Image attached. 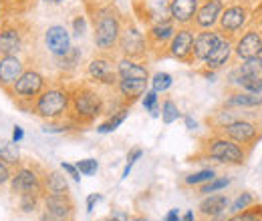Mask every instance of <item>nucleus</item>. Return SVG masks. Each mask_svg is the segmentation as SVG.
I'll list each match as a JSON object with an SVG mask.
<instances>
[{
	"mask_svg": "<svg viewBox=\"0 0 262 221\" xmlns=\"http://www.w3.org/2000/svg\"><path fill=\"white\" fill-rule=\"evenodd\" d=\"M109 115L107 109V101L103 93L99 91V85L91 83H83V85H71V111H69V119L79 127L91 125L97 117L101 115Z\"/></svg>",
	"mask_w": 262,
	"mask_h": 221,
	"instance_id": "1",
	"label": "nucleus"
},
{
	"mask_svg": "<svg viewBox=\"0 0 262 221\" xmlns=\"http://www.w3.org/2000/svg\"><path fill=\"white\" fill-rule=\"evenodd\" d=\"M91 20H93V42L99 53H115L119 34L123 27V16L119 10L109 2L105 6H99L89 10Z\"/></svg>",
	"mask_w": 262,
	"mask_h": 221,
	"instance_id": "2",
	"label": "nucleus"
},
{
	"mask_svg": "<svg viewBox=\"0 0 262 221\" xmlns=\"http://www.w3.org/2000/svg\"><path fill=\"white\" fill-rule=\"evenodd\" d=\"M198 159L204 161H216L228 167H240L248 159V149L234 143L232 139L224 137L222 133H210L208 137L200 139V153L190 161L196 163Z\"/></svg>",
	"mask_w": 262,
	"mask_h": 221,
	"instance_id": "3",
	"label": "nucleus"
},
{
	"mask_svg": "<svg viewBox=\"0 0 262 221\" xmlns=\"http://www.w3.org/2000/svg\"><path fill=\"white\" fill-rule=\"evenodd\" d=\"M69 111H71V85L53 83L47 85V89L36 96L31 113L47 123H55L69 119Z\"/></svg>",
	"mask_w": 262,
	"mask_h": 221,
	"instance_id": "4",
	"label": "nucleus"
},
{
	"mask_svg": "<svg viewBox=\"0 0 262 221\" xmlns=\"http://www.w3.org/2000/svg\"><path fill=\"white\" fill-rule=\"evenodd\" d=\"M49 81L47 77L34 68V66H27V70L18 77V81L6 91V95L10 96V101L25 113L33 111V103L36 101V96L40 95L47 89Z\"/></svg>",
	"mask_w": 262,
	"mask_h": 221,
	"instance_id": "5",
	"label": "nucleus"
},
{
	"mask_svg": "<svg viewBox=\"0 0 262 221\" xmlns=\"http://www.w3.org/2000/svg\"><path fill=\"white\" fill-rule=\"evenodd\" d=\"M29 22L23 16H4L0 24V57L20 55L27 46Z\"/></svg>",
	"mask_w": 262,
	"mask_h": 221,
	"instance_id": "6",
	"label": "nucleus"
},
{
	"mask_svg": "<svg viewBox=\"0 0 262 221\" xmlns=\"http://www.w3.org/2000/svg\"><path fill=\"white\" fill-rule=\"evenodd\" d=\"M117 51L121 57L135 59V61H147V57H149L145 34L135 24L133 18L123 16V27H121V34H119Z\"/></svg>",
	"mask_w": 262,
	"mask_h": 221,
	"instance_id": "7",
	"label": "nucleus"
},
{
	"mask_svg": "<svg viewBox=\"0 0 262 221\" xmlns=\"http://www.w3.org/2000/svg\"><path fill=\"white\" fill-rule=\"evenodd\" d=\"M42 177H45V169L34 163H20L18 167L12 169V177L8 181L10 191L18 197L23 193H40L45 195V187H42Z\"/></svg>",
	"mask_w": 262,
	"mask_h": 221,
	"instance_id": "8",
	"label": "nucleus"
},
{
	"mask_svg": "<svg viewBox=\"0 0 262 221\" xmlns=\"http://www.w3.org/2000/svg\"><path fill=\"white\" fill-rule=\"evenodd\" d=\"M87 77L93 85L115 89V85L119 83V75H117V59L113 57V53H97L87 63Z\"/></svg>",
	"mask_w": 262,
	"mask_h": 221,
	"instance_id": "9",
	"label": "nucleus"
},
{
	"mask_svg": "<svg viewBox=\"0 0 262 221\" xmlns=\"http://www.w3.org/2000/svg\"><path fill=\"white\" fill-rule=\"evenodd\" d=\"M218 133H222L224 137H228L234 143H238V145H242L244 149L250 151L262 139V123L258 119H252V117H240L224 129H220Z\"/></svg>",
	"mask_w": 262,
	"mask_h": 221,
	"instance_id": "10",
	"label": "nucleus"
},
{
	"mask_svg": "<svg viewBox=\"0 0 262 221\" xmlns=\"http://www.w3.org/2000/svg\"><path fill=\"white\" fill-rule=\"evenodd\" d=\"M250 18H252V8L248 6V2H230L220 14L216 31H220L228 38H236L240 31L248 27Z\"/></svg>",
	"mask_w": 262,
	"mask_h": 221,
	"instance_id": "11",
	"label": "nucleus"
},
{
	"mask_svg": "<svg viewBox=\"0 0 262 221\" xmlns=\"http://www.w3.org/2000/svg\"><path fill=\"white\" fill-rule=\"evenodd\" d=\"M42 213L40 221H75L77 205L71 193L65 195H42Z\"/></svg>",
	"mask_w": 262,
	"mask_h": 221,
	"instance_id": "12",
	"label": "nucleus"
},
{
	"mask_svg": "<svg viewBox=\"0 0 262 221\" xmlns=\"http://www.w3.org/2000/svg\"><path fill=\"white\" fill-rule=\"evenodd\" d=\"M194 36H196V29L194 27H178L176 34L171 36L165 57L176 59L180 63L190 64L192 63V44H194Z\"/></svg>",
	"mask_w": 262,
	"mask_h": 221,
	"instance_id": "13",
	"label": "nucleus"
},
{
	"mask_svg": "<svg viewBox=\"0 0 262 221\" xmlns=\"http://www.w3.org/2000/svg\"><path fill=\"white\" fill-rule=\"evenodd\" d=\"M176 24L171 20H164V22H156L151 27H147L145 31V40H147V48L149 53H154L156 59L165 57V51H167V44L171 40V36L176 34Z\"/></svg>",
	"mask_w": 262,
	"mask_h": 221,
	"instance_id": "14",
	"label": "nucleus"
},
{
	"mask_svg": "<svg viewBox=\"0 0 262 221\" xmlns=\"http://www.w3.org/2000/svg\"><path fill=\"white\" fill-rule=\"evenodd\" d=\"M254 57H262V34L254 27H248L234 38V59L246 61Z\"/></svg>",
	"mask_w": 262,
	"mask_h": 221,
	"instance_id": "15",
	"label": "nucleus"
},
{
	"mask_svg": "<svg viewBox=\"0 0 262 221\" xmlns=\"http://www.w3.org/2000/svg\"><path fill=\"white\" fill-rule=\"evenodd\" d=\"M224 34L216 29L212 31H196V36H194V44H192V66L194 64H202L208 57L210 53L222 42Z\"/></svg>",
	"mask_w": 262,
	"mask_h": 221,
	"instance_id": "16",
	"label": "nucleus"
},
{
	"mask_svg": "<svg viewBox=\"0 0 262 221\" xmlns=\"http://www.w3.org/2000/svg\"><path fill=\"white\" fill-rule=\"evenodd\" d=\"M224 6H226V0H202L192 27L196 31H212V29H216Z\"/></svg>",
	"mask_w": 262,
	"mask_h": 221,
	"instance_id": "17",
	"label": "nucleus"
},
{
	"mask_svg": "<svg viewBox=\"0 0 262 221\" xmlns=\"http://www.w3.org/2000/svg\"><path fill=\"white\" fill-rule=\"evenodd\" d=\"M27 61L20 55H6L0 57V89L6 93L16 81L18 77L27 70Z\"/></svg>",
	"mask_w": 262,
	"mask_h": 221,
	"instance_id": "18",
	"label": "nucleus"
},
{
	"mask_svg": "<svg viewBox=\"0 0 262 221\" xmlns=\"http://www.w3.org/2000/svg\"><path fill=\"white\" fill-rule=\"evenodd\" d=\"M45 46L47 51L59 59V57H65L67 53L73 48L71 44V32L67 31V27L63 24H53L45 31Z\"/></svg>",
	"mask_w": 262,
	"mask_h": 221,
	"instance_id": "19",
	"label": "nucleus"
},
{
	"mask_svg": "<svg viewBox=\"0 0 262 221\" xmlns=\"http://www.w3.org/2000/svg\"><path fill=\"white\" fill-rule=\"evenodd\" d=\"M234 59V38L224 36L222 42L210 53V57L204 61V68L202 70H210V72H218L222 68H226Z\"/></svg>",
	"mask_w": 262,
	"mask_h": 221,
	"instance_id": "20",
	"label": "nucleus"
},
{
	"mask_svg": "<svg viewBox=\"0 0 262 221\" xmlns=\"http://www.w3.org/2000/svg\"><path fill=\"white\" fill-rule=\"evenodd\" d=\"M202 0H169V18L176 27H192Z\"/></svg>",
	"mask_w": 262,
	"mask_h": 221,
	"instance_id": "21",
	"label": "nucleus"
},
{
	"mask_svg": "<svg viewBox=\"0 0 262 221\" xmlns=\"http://www.w3.org/2000/svg\"><path fill=\"white\" fill-rule=\"evenodd\" d=\"M230 205V197L224 195V193H210V195H204V199L200 201L198 205V217L200 221L210 219L214 215H220L224 211H228Z\"/></svg>",
	"mask_w": 262,
	"mask_h": 221,
	"instance_id": "22",
	"label": "nucleus"
},
{
	"mask_svg": "<svg viewBox=\"0 0 262 221\" xmlns=\"http://www.w3.org/2000/svg\"><path fill=\"white\" fill-rule=\"evenodd\" d=\"M149 81H137V79H119V83L115 85L117 95L121 96V105L123 107H131L137 99L145 95Z\"/></svg>",
	"mask_w": 262,
	"mask_h": 221,
	"instance_id": "23",
	"label": "nucleus"
},
{
	"mask_svg": "<svg viewBox=\"0 0 262 221\" xmlns=\"http://www.w3.org/2000/svg\"><path fill=\"white\" fill-rule=\"evenodd\" d=\"M222 107L226 109H258L262 107V95H254L240 89H230L226 99L222 101Z\"/></svg>",
	"mask_w": 262,
	"mask_h": 221,
	"instance_id": "24",
	"label": "nucleus"
},
{
	"mask_svg": "<svg viewBox=\"0 0 262 221\" xmlns=\"http://www.w3.org/2000/svg\"><path fill=\"white\" fill-rule=\"evenodd\" d=\"M117 75H119V79H137V81L151 79L145 61H135V59H127V57L117 59Z\"/></svg>",
	"mask_w": 262,
	"mask_h": 221,
	"instance_id": "25",
	"label": "nucleus"
},
{
	"mask_svg": "<svg viewBox=\"0 0 262 221\" xmlns=\"http://www.w3.org/2000/svg\"><path fill=\"white\" fill-rule=\"evenodd\" d=\"M42 187L49 195H65L69 193V181L61 171H45Z\"/></svg>",
	"mask_w": 262,
	"mask_h": 221,
	"instance_id": "26",
	"label": "nucleus"
},
{
	"mask_svg": "<svg viewBox=\"0 0 262 221\" xmlns=\"http://www.w3.org/2000/svg\"><path fill=\"white\" fill-rule=\"evenodd\" d=\"M240 117H242V113H238V109L220 107L218 111H214V113L206 119V123H208V127H210L214 133H218L220 129H224L226 125H230L232 121H236V119H240Z\"/></svg>",
	"mask_w": 262,
	"mask_h": 221,
	"instance_id": "27",
	"label": "nucleus"
},
{
	"mask_svg": "<svg viewBox=\"0 0 262 221\" xmlns=\"http://www.w3.org/2000/svg\"><path fill=\"white\" fill-rule=\"evenodd\" d=\"M0 161L6 163L8 167H18L23 163L20 159V151H18V143H14L12 139L10 141H0Z\"/></svg>",
	"mask_w": 262,
	"mask_h": 221,
	"instance_id": "28",
	"label": "nucleus"
},
{
	"mask_svg": "<svg viewBox=\"0 0 262 221\" xmlns=\"http://www.w3.org/2000/svg\"><path fill=\"white\" fill-rule=\"evenodd\" d=\"M127 115H129V107H121V109H117L115 113H111V115H109V119H107L105 123L97 125V133L107 135V133L117 131V129L121 127V123L127 119Z\"/></svg>",
	"mask_w": 262,
	"mask_h": 221,
	"instance_id": "29",
	"label": "nucleus"
},
{
	"mask_svg": "<svg viewBox=\"0 0 262 221\" xmlns=\"http://www.w3.org/2000/svg\"><path fill=\"white\" fill-rule=\"evenodd\" d=\"M42 207V195L40 193H23L18 195V209L25 215L36 213Z\"/></svg>",
	"mask_w": 262,
	"mask_h": 221,
	"instance_id": "30",
	"label": "nucleus"
},
{
	"mask_svg": "<svg viewBox=\"0 0 262 221\" xmlns=\"http://www.w3.org/2000/svg\"><path fill=\"white\" fill-rule=\"evenodd\" d=\"M79 64H81V51H79L77 46H73L65 57H59V59H57V66H59V70H61L63 75L73 72Z\"/></svg>",
	"mask_w": 262,
	"mask_h": 221,
	"instance_id": "31",
	"label": "nucleus"
},
{
	"mask_svg": "<svg viewBox=\"0 0 262 221\" xmlns=\"http://www.w3.org/2000/svg\"><path fill=\"white\" fill-rule=\"evenodd\" d=\"M214 177H216V171H214V169H200L196 173L186 175V177L182 179V185H184V187H200V185L208 183V181L214 179Z\"/></svg>",
	"mask_w": 262,
	"mask_h": 221,
	"instance_id": "32",
	"label": "nucleus"
},
{
	"mask_svg": "<svg viewBox=\"0 0 262 221\" xmlns=\"http://www.w3.org/2000/svg\"><path fill=\"white\" fill-rule=\"evenodd\" d=\"M160 117H162L164 125H171L178 119H182V111L171 99H164V103L160 105Z\"/></svg>",
	"mask_w": 262,
	"mask_h": 221,
	"instance_id": "33",
	"label": "nucleus"
},
{
	"mask_svg": "<svg viewBox=\"0 0 262 221\" xmlns=\"http://www.w3.org/2000/svg\"><path fill=\"white\" fill-rule=\"evenodd\" d=\"M0 6L4 10V16H23L29 10L31 0H0Z\"/></svg>",
	"mask_w": 262,
	"mask_h": 221,
	"instance_id": "34",
	"label": "nucleus"
},
{
	"mask_svg": "<svg viewBox=\"0 0 262 221\" xmlns=\"http://www.w3.org/2000/svg\"><path fill=\"white\" fill-rule=\"evenodd\" d=\"M256 203V195L254 193H250V191H244V193H240L234 201H230L228 205V213H240V211H244V209H248L250 205H254Z\"/></svg>",
	"mask_w": 262,
	"mask_h": 221,
	"instance_id": "35",
	"label": "nucleus"
},
{
	"mask_svg": "<svg viewBox=\"0 0 262 221\" xmlns=\"http://www.w3.org/2000/svg\"><path fill=\"white\" fill-rule=\"evenodd\" d=\"M226 221H262V203L256 201V203L250 205L248 209H244V211H240V213L228 215Z\"/></svg>",
	"mask_w": 262,
	"mask_h": 221,
	"instance_id": "36",
	"label": "nucleus"
},
{
	"mask_svg": "<svg viewBox=\"0 0 262 221\" xmlns=\"http://www.w3.org/2000/svg\"><path fill=\"white\" fill-rule=\"evenodd\" d=\"M230 183H232V179H230V177H214V179H210L208 183H204V185H200V187H198V195L218 193V191L226 189Z\"/></svg>",
	"mask_w": 262,
	"mask_h": 221,
	"instance_id": "37",
	"label": "nucleus"
},
{
	"mask_svg": "<svg viewBox=\"0 0 262 221\" xmlns=\"http://www.w3.org/2000/svg\"><path fill=\"white\" fill-rule=\"evenodd\" d=\"M149 83H151V91H156V93L160 95V93H165V91L171 89L173 77H171L169 72H156V75L149 79Z\"/></svg>",
	"mask_w": 262,
	"mask_h": 221,
	"instance_id": "38",
	"label": "nucleus"
},
{
	"mask_svg": "<svg viewBox=\"0 0 262 221\" xmlns=\"http://www.w3.org/2000/svg\"><path fill=\"white\" fill-rule=\"evenodd\" d=\"M240 66H236V70L240 75H262V57H254V59H246L240 61Z\"/></svg>",
	"mask_w": 262,
	"mask_h": 221,
	"instance_id": "39",
	"label": "nucleus"
},
{
	"mask_svg": "<svg viewBox=\"0 0 262 221\" xmlns=\"http://www.w3.org/2000/svg\"><path fill=\"white\" fill-rule=\"evenodd\" d=\"M141 103H143V109L149 111L151 117H160V95L156 91H145Z\"/></svg>",
	"mask_w": 262,
	"mask_h": 221,
	"instance_id": "40",
	"label": "nucleus"
},
{
	"mask_svg": "<svg viewBox=\"0 0 262 221\" xmlns=\"http://www.w3.org/2000/svg\"><path fill=\"white\" fill-rule=\"evenodd\" d=\"M75 167L79 169V173L81 175H85V177H91V175H95L99 171V161L97 159H81V161H77L75 163Z\"/></svg>",
	"mask_w": 262,
	"mask_h": 221,
	"instance_id": "41",
	"label": "nucleus"
},
{
	"mask_svg": "<svg viewBox=\"0 0 262 221\" xmlns=\"http://www.w3.org/2000/svg\"><path fill=\"white\" fill-rule=\"evenodd\" d=\"M141 155H143L141 149H131L129 153H127V163H125V169H123V173H121V179H127V177H129L131 167L135 165L137 159H141Z\"/></svg>",
	"mask_w": 262,
	"mask_h": 221,
	"instance_id": "42",
	"label": "nucleus"
},
{
	"mask_svg": "<svg viewBox=\"0 0 262 221\" xmlns=\"http://www.w3.org/2000/svg\"><path fill=\"white\" fill-rule=\"evenodd\" d=\"M85 32H87V16L77 14V16L73 18V34H75L77 38H81Z\"/></svg>",
	"mask_w": 262,
	"mask_h": 221,
	"instance_id": "43",
	"label": "nucleus"
},
{
	"mask_svg": "<svg viewBox=\"0 0 262 221\" xmlns=\"http://www.w3.org/2000/svg\"><path fill=\"white\" fill-rule=\"evenodd\" d=\"M61 169H63V173H65L67 177H71L73 181H81V173H79V169L75 167V163H69V161H63L61 163Z\"/></svg>",
	"mask_w": 262,
	"mask_h": 221,
	"instance_id": "44",
	"label": "nucleus"
},
{
	"mask_svg": "<svg viewBox=\"0 0 262 221\" xmlns=\"http://www.w3.org/2000/svg\"><path fill=\"white\" fill-rule=\"evenodd\" d=\"M12 177V167H8L6 163L0 161V187H4Z\"/></svg>",
	"mask_w": 262,
	"mask_h": 221,
	"instance_id": "45",
	"label": "nucleus"
},
{
	"mask_svg": "<svg viewBox=\"0 0 262 221\" xmlns=\"http://www.w3.org/2000/svg\"><path fill=\"white\" fill-rule=\"evenodd\" d=\"M109 215L117 221H129V217H131L129 211H125V209H121V207H113V209L109 211Z\"/></svg>",
	"mask_w": 262,
	"mask_h": 221,
	"instance_id": "46",
	"label": "nucleus"
},
{
	"mask_svg": "<svg viewBox=\"0 0 262 221\" xmlns=\"http://www.w3.org/2000/svg\"><path fill=\"white\" fill-rule=\"evenodd\" d=\"M250 27H254L256 31L262 34V6L256 10V12H252V18H250V22H248Z\"/></svg>",
	"mask_w": 262,
	"mask_h": 221,
	"instance_id": "47",
	"label": "nucleus"
},
{
	"mask_svg": "<svg viewBox=\"0 0 262 221\" xmlns=\"http://www.w3.org/2000/svg\"><path fill=\"white\" fill-rule=\"evenodd\" d=\"M99 201H103V195L101 193H91L87 197V213H93V209H95V205H97Z\"/></svg>",
	"mask_w": 262,
	"mask_h": 221,
	"instance_id": "48",
	"label": "nucleus"
},
{
	"mask_svg": "<svg viewBox=\"0 0 262 221\" xmlns=\"http://www.w3.org/2000/svg\"><path fill=\"white\" fill-rule=\"evenodd\" d=\"M23 139H25V129L16 125L14 129H12V141H14V143H20Z\"/></svg>",
	"mask_w": 262,
	"mask_h": 221,
	"instance_id": "49",
	"label": "nucleus"
},
{
	"mask_svg": "<svg viewBox=\"0 0 262 221\" xmlns=\"http://www.w3.org/2000/svg\"><path fill=\"white\" fill-rule=\"evenodd\" d=\"M164 221H182V215H180V211H178V209H169V211L165 213Z\"/></svg>",
	"mask_w": 262,
	"mask_h": 221,
	"instance_id": "50",
	"label": "nucleus"
},
{
	"mask_svg": "<svg viewBox=\"0 0 262 221\" xmlns=\"http://www.w3.org/2000/svg\"><path fill=\"white\" fill-rule=\"evenodd\" d=\"M184 123H186V129H190V131L198 129V123L190 117V115H186V117H184Z\"/></svg>",
	"mask_w": 262,
	"mask_h": 221,
	"instance_id": "51",
	"label": "nucleus"
},
{
	"mask_svg": "<svg viewBox=\"0 0 262 221\" xmlns=\"http://www.w3.org/2000/svg\"><path fill=\"white\" fill-rule=\"evenodd\" d=\"M182 221H198V215L194 211H186V213L182 215Z\"/></svg>",
	"mask_w": 262,
	"mask_h": 221,
	"instance_id": "52",
	"label": "nucleus"
},
{
	"mask_svg": "<svg viewBox=\"0 0 262 221\" xmlns=\"http://www.w3.org/2000/svg\"><path fill=\"white\" fill-rule=\"evenodd\" d=\"M129 221H151L149 217H145V215H131Z\"/></svg>",
	"mask_w": 262,
	"mask_h": 221,
	"instance_id": "53",
	"label": "nucleus"
},
{
	"mask_svg": "<svg viewBox=\"0 0 262 221\" xmlns=\"http://www.w3.org/2000/svg\"><path fill=\"white\" fill-rule=\"evenodd\" d=\"M95 221H117V219H113L111 215H105V217H99V219H95Z\"/></svg>",
	"mask_w": 262,
	"mask_h": 221,
	"instance_id": "54",
	"label": "nucleus"
},
{
	"mask_svg": "<svg viewBox=\"0 0 262 221\" xmlns=\"http://www.w3.org/2000/svg\"><path fill=\"white\" fill-rule=\"evenodd\" d=\"M45 2H51V4H63L65 0H45Z\"/></svg>",
	"mask_w": 262,
	"mask_h": 221,
	"instance_id": "55",
	"label": "nucleus"
},
{
	"mask_svg": "<svg viewBox=\"0 0 262 221\" xmlns=\"http://www.w3.org/2000/svg\"><path fill=\"white\" fill-rule=\"evenodd\" d=\"M4 18V10H2V6H0V20Z\"/></svg>",
	"mask_w": 262,
	"mask_h": 221,
	"instance_id": "56",
	"label": "nucleus"
}]
</instances>
